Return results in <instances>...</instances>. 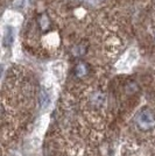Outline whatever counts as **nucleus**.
<instances>
[{
	"label": "nucleus",
	"instance_id": "obj_1",
	"mask_svg": "<svg viewBox=\"0 0 155 156\" xmlns=\"http://www.w3.org/2000/svg\"><path fill=\"white\" fill-rule=\"evenodd\" d=\"M134 122H135L136 127L142 132L152 130L155 127L154 112L148 107H143L142 110L138 112V114L134 118Z\"/></svg>",
	"mask_w": 155,
	"mask_h": 156
},
{
	"label": "nucleus",
	"instance_id": "obj_5",
	"mask_svg": "<svg viewBox=\"0 0 155 156\" xmlns=\"http://www.w3.org/2000/svg\"><path fill=\"white\" fill-rule=\"evenodd\" d=\"M71 52H72V55L75 57H82V56H84L85 52H86V46H85L84 43L76 44V46L72 48Z\"/></svg>",
	"mask_w": 155,
	"mask_h": 156
},
{
	"label": "nucleus",
	"instance_id": "obj_4",
	"mask_svg": "<svg viewBox=\"0 0 155 156\" xmlns=\"http://www.w3.org/2000/svg\"><path fill=\"white\" fill-rule=\"evenodd\" d=\"M14 41V29L12 27L6 26L4 29V35H2V43L5 47H9Z\"/></svg>",
	"mask_w": 155,
	"mask_h": 156
},
{
	"label": "nucleus",
	"instance_id": "obj_7",
	"mask_svg": "<svg viewBox=\"0 0 155 156\" xmlns=\"http://www.w3.org/2000/svg\"><path fill=\"white\" fill-rule=\"evenodd\" d=\"M39 25L42 30H47V29L50 27V20H49V18L47 16V14H42V15L40 16Z\"/></svg>",
	"mask_w": 155,
	"mask_h": 156
},
{
	"label": "nucleus",
	"instance_id": "obj_2",
	"mask_svg": "<svg viewBox=\"0 0 155 156\" xmlns=\"http://www.w3.org/2000/svg\"><path fill=\"white\" fill-rule=\"evenodd\" d=\"M90 72V65L85 62H79L75 66V76L77 78H84Z\"/></svg>",
	"mask_w": 155,
	"mask_h": 156
},
{
	"label": "nucleus",
	"instance_id": "obj_3",
	"mask_svg": "<svg viewBox=\"0 0 155 156\" xmlns=\"http://www.w3.org/2000/svg\"><path fill=\"white\" fill-rule=\"evenodd\" d=\"M105 101H106V97H105V93L102 91L93 92V94L90 97V103L93 106H96V107H102V106H104Z\"/></svg>",
	"mask_w": 155,
	"mask_h": 156
},
{
	"label": "nucleus",
	"instance_id": "obj_6",
	"mask_svg": "<svg viewBox=\"0 0 155 156\" xmlns=\"http://www.w3.org/2000/svg\"><path fill=\"white\" fill-rule=\"evenodd\" d=\"M40 104L42 107H48V105L50 104V98H49V94L47 93L45 90H42L41 93H40Z\"/></svg>",
	"mask_w": 155,
	"mask_h": 156
}]
</instances>
